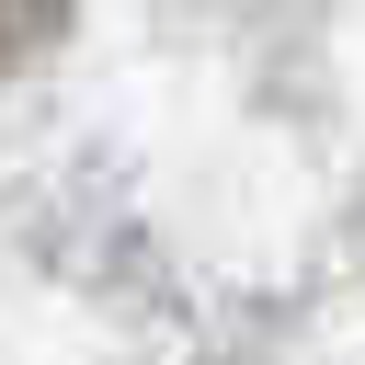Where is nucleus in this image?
<instances>
[{
  "label": "nucleus",
  "mask_w": 365,
  "mask_h": 365,
  "mask_svg": "<svg viewBox=\"0 0 365 365\" xmlns=\"http://www.w3.org/2000/svg\"><path fill=\"white\" fill-rule=\"evenodd\" d=\"M57 11H68V0H0V57H11V46H34Z\"/></svg>",
  "instance_id": "obj_1"
}]
</instances>
